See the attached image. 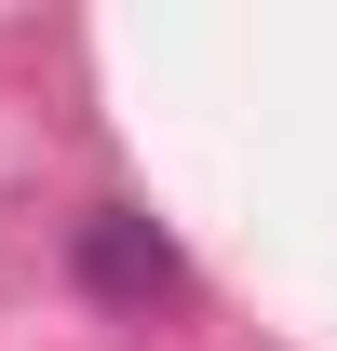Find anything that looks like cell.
I'll list each match as a JSON object with an SVG mask.
<instances>
[{
  "mask_svg": "<svg viewBox=\"0 0 337 351\" xmlns=\"http://www.w3.org/2000/svg\"><path fill=\"white\" fill-rule=\"evenodd\" d=\"M82 284H95L108 311H162V298H189L175 243L135 217V203H95V217H82Z\"/></svg>",
  "mask_w": 337,
  "mask_h": 351,
  "instance_id": "cell-1",
  "label": "cell"
}]
</instances>
